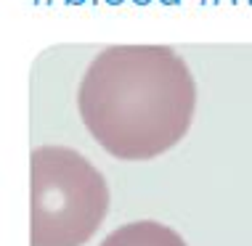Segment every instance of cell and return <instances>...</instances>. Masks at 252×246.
<instances>
[{
    "mask_svg": "<svg viewBox=\"0 0 252 246\" xmlns=\"http://www.w3.org/2000/svg\"><path fill=\"white\" fill-rule=\"evenodd\" d=\"M196 85L170 45H109L88 64L77 109L88 133L112 156L154 159L194 119Z\"/></svg>",
    "mask_w": 252,
    "mask_h": 246,
    "instance_id": "cell-1",
    "label": "cell"
},
{
    "mask_svg": "<svg viewBox=\"0 0 252 246\" xmlns=\"http://www.w3.org/2000/svg\"><path fill=\"white\" fill-rule=\"evenodd\" d=\"M109 209L104 175L69 146L30 154V246H83Z\"/></svg>",
    "mask_w": 252,
    "mask_h": 246,
    "instance_id": "cell-2",
    "label": "cell"
},
{
    "mask_svg": "<svg viewBox=\"0 0 252 246\" xmlns=\"http://www.w3.org/2000/svg\"><path fill=\"white\" fill-rule=\"evenodd\" d=\"M101 246H186V241L157 220H135L112 230Z\"/></svg>",
    "mask_w": 252,
    "mask_h": 246,
    "instance_id": "cell-3",
    "label": "cell"
}]
</instances>
